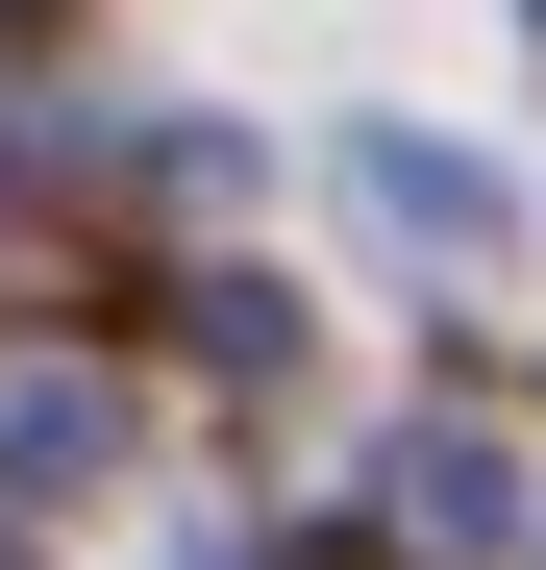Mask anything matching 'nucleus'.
<instances>
[{"mask_svg": "<svg viewBox=\"0 0 546 570\" xmlns=\"http://www.w3.org/2000/svg\"><path fill=\"white\" fill-rule=\"evenodd\" d=\"M373 521H398L422 570H497V546H521V446H497V422H447V397H422V422L373 446Z\"/></svg>", "mask_w": 546, "mask_h": 570, "instance_id": "nucleus-1", "label": "nucleus"}, {"mask_svg": "<svg viewBox=\"0 0 546 570\" xmlns=\"http://www.w3.org/2000/svg\"><path fill=\"white\" fill-rule=\"evenodd\" d=\"M348 224H373V248H422V273H472L521 199H497V149H447V125H348Z\"/></svg>", "mask_w": 546, "mask_h": 570, "instance_id": "nucleus-2", "label": "nucleus"}, {"mask_svg": "<svg viewBox=\"0 0 546 570\" xmlns=\"http://www.w3.org/2000/svg\"><path fill=\"white\" fill-rule=\"evenodd\" d=\"M100 446H125V372H75V347H0V497H75Z\"/></svg>", "mask_w": 546, "mask_h": 570, "instance_id": "nucleus-3", "label": "nucleus"}, {"mask_svg": "<svg viewBox=\"0 0 546 570\" xmlns=\"http://www.w3.org/2000/svg\"><path fill=\"white\" fill-rule=\"evenodd\" d=\"M174 347H199V372H299V298H273V273H199V298H174Z\"/></svg>", "mask_w": 546, "mask_h": 570, "instance_id": "nucleus-4", "label": "nucleus"}, {"mask_svg": "<svg viewBox=\"0 0 546 570\" xmlns=\"http://www.w3.org/2000/svg\"><path fill=\"white\" fill-rule=\"evenodd\" d=\"M521 26H546V0H521Z\"/></svg>", "mask_w": 546, "mask_h": 570, "instance_id": "nucleus-5", "label": "nucleus"}]
</instances>
